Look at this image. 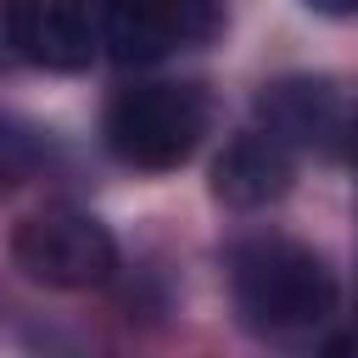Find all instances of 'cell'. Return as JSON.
<instances>
[{
    "mask_svg": "<svg viewBox=\"0 0 358 358\" xmlns=\"http://www.w3.org/2000/svg\"><path fill=\"white\" fill-rule=\"evenodd\" d=\"M229 291L241 319L263 336L308 330L336 308V274L324 268V257L280 235L246 241L229 257Z\"/></svg>",
    "mask_w": 358,
    "mask_h": 358,
    "instance_id": "cell-1",
    "label": "cell"
},
{
    "mask_svg": "<svg viewBox=\"0 0 358 358\" xmlns=\"http://www.w3.org/2000/svg\"><path fill=\"white\" fill-rule=\"evenodd\" d=\"M207 134V95L196 84H134L106 106V151L129 168H179Z\"/></svg>",
    "mask_w": 358,
    "mask_h": 358,
    "instance_id": "cell-2",
    "label": "cell"
},
{
    "mask_svg": "<svg viewBox=\"0 0 358 358\" xmlns=\"http://www.w3.org/2000/svg\"><path fill=\"white\" fill-rule=\"evenodd\" d=\"M11 257L34 285H50V291H90L117 268L112 229L78 207L28 213L11 235Z\"/></svg>",
    "mask_w": 358,
    "mask_h": 358,
    "instance_id": "cell-3",
    "label": "cell"
},
{
    "mask_svg": "<svg viewBox=\"0 0 358 358\" xmlns=\"http://www.w3.org/2000/svg\"><path fill=\"white\" fill-rule=\"evenodd\" d=\"M218 28L213 0H106V45L123 67L162 62Z\"/></svg>",
    "mask_w": 358,
    "mask_h": 358,
    "instance_id": "cell-4",
    "label": "cell"
},
{
    "mask_svg": "<svg viewBox=\"0 0 358 358\" xmlns=\"http://www.w3.org/2000/svg\"><path fill=\"white\" fill-rule=\"evenodd\" d=\"M6 45L45 73H78L95 56L84 0H6Z\"/></svg>",
    "mask_w": 358,
    "mask_h": 358,
    "instance_id": "cell-5",
    "label": "cell"
},
{
    "mask_svg": "<svg viewBox=\"0 0 358 358\" xmlns=\"http://www.w3.org/2000/svg\"><path fill=\"white\" fill-rule=\"evenodd\" d=\"M257 117H263V134H274L285 145H330L347 123L341 90L330 78H274V84H263Z\"/></svg>",
    "mask_w": 358,
    "mask_h": 358,
    "instance_id": "cell-6",
    "label": "cell"
},
{
    "mask_svg": "<svg viewBox=\"0 0 358 358\" xmlns=\"http://www.w3.org/2000/svg\"><path fill=\"white\" fill-rule=\"evenodd\" d=\"M291 190V145L274 134H241L224 145V157L213 162V196L224 207H268Z\"/></svg>",
    "mask_w": 358,
    "mask_h": 358,
    "instance_id": "cell-7",
    "label": "cell"
},
{
    "mask_svg": "<svg viewBox=\"0 0 358 358\" xmlns=\"http://www.w3.org/2000/svg\"><path fill=\"white\" fill-rule=\"evenodd\" d=\"M28 157H34V151H28V134H17V129L0 117V179L22 173V168H28Z\"/></svg>",
    "mask_w": 358,
    "mask_h": 358,
    "instance_id": "cell-8",
    "label": "cell"
},
{
    "mask_svg": "<svg viewBox=\"0 0 358 358\" xmlns=\"http://www.w3.org/2000/svg\"><path fill=\"white\" fill-rule=\"evenodd\" d=\"M308 11H319V17H352L358 11V0H302Z\"/></svg>",
    "mask_w": 358,
    "mask_h": 358,
    "instance_id": "cell-9",
    "label": "cell"
},
{
    "mask_svg": "<svg viewBox=\"0 0 358 358\" xmlns=\"http://www.w3.org/2000/svg\"><path fill=\"white\" fill-rule=\"evenodd\" d=\"M324 358H358V336H341V341H336Z\"/></svg>",
    "mask_w": 358,
    "mask_h": 358,
    "instance_id": "cell-10",
    "label": "cell"
}]
</instances>
